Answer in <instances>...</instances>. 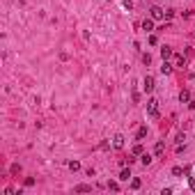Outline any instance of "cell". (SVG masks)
<instances>
[{
    "label": "cell",
    "instance_id": "obj_1",
    "mask_svg": "<svg viewBox=\"0 0 195 195\" xmlns=\"http://www.w3.org/2000/svg\"><path fill=\"white\" fill-rule=\"evenodd\" d=\"M147 113H149V117H159V101L156 99L147 101Z\"/></svg>",
    "mask_w": 195,
    "mask_h": 195
},
{
    "label": "cell",
    "instance_id": "obj_2",
    "mask_svg": "<svg viewBox=\"0 0 195 195\" xmlns=\"http://www.w3.org/2000/svg\"><path fill=\"white\" fill-rule=\"evenodd\" d=\"M149 14H151V18H154V21H161V18L165 16V14H163V9H161V7H151V9H149Z\"/></svg>",
    "mask_w": 195,
    "mask_h": 195
},
{
    "label": "cell",
    "instance_id": "obj_3",
    "mask_svg": "<svg viewBox=\"0 0 195 195\" xmlns=\"http://www.w3.org/2000/svg\"><path fill=\"white\" fill-rule=\"evenodd\" d=\"M142 87H145V92H151V89H154V78H151V76H145Z\"/></svg>",
    "mask_w": 195,
    "mask_h": 195
},
{
    "label": "cell",
    "instance_id": "obj_4",
    "mask_svg": "<svg viewBox=\"0 0 195 195\" xmlns=\"http://www.w3.org/2000/svg\"><path fill=\"white\" fill-rule=\"evenodd\" d=\"M113 147H115V149H122V147H124V135H115V138H113Z\"/></svg>",
    "mask_w": 195,
    "mask_h": 195
},
{
    "label": "cell",
    "instance_id": "obj_5",
    "mask_svg": "<svg viewBox=\"0 0 195 195\" xmlns=\"http://www.w3.org/2000/svg\"><path fill=\"white\" fill-rule=\"evenodd\" d=\"M161 57H163V60H170V57H172V48H170V46H163V48H161Z\"/></svg>",
    "mask_w": 195,
    "mask_h": 195
},
{
    "label": "cell",
    "instance_id": "obj_6",
    "mask_svg": "<svg viewBox=\"0 0 195 195\" xmlns=\"http://www.w3.org/2000/svg\"><path fill=\"white\" fill-rule=\"evenodd\" d=\"M161 73H165V76L172 73V64H170L168 60H163V64H161Z\"/></svg>",
    "mask_w": 195,
    "mask_h": 195
},
{
    "label": "cell",
    "instance_id": "obj_7",
    "mask_svg": "<svg viewBox=\"0 0 195 195\" xmlns=\"http://www.w3.org/2000/svg\"><path fill=\"white\" fill-rule=\"evenodd\" d=\"M179 101H181V103H188V101H191V92H188V89H181V94H179Z\"/></svg>",
    "mask_w": 195,
    "mask_h": 195
},
{
    "label": "cell",
    "instance_id": "obj_8",
    "mask_svg": "<svg viewBox=\"0 0 195 195\" xmlns=\"http://www.w3.org/2000/svg\"><path fill=\"white\" fill-rule=\"evenodd\" d=\"M142 28L149 32V30H154V18H145V23H142Z\"/></svg>",
    "mask_w": 195,
    "mask_h": 195
},
{
    "label": "cell",
    "instance_id": "obj_9",
    "mask_svg": "<svg viewBox=\"0 0 195 195\" xmlns=\"http://www.w3.org/2000/svg\"><path fill=\"white\" fill-rule=\"evenodd\" d=\"M163 149H165V145H163V142H156V145H154V154H156V156H161Z\"/></svg>",
    "mask_w": 195,
    "mask_h": 195
},
{
    "label": "cell",
    "instance_id": "obj_10",
    "mask_svg": "<svg viewBox=\"0 0 195 195\" xmlns=\"http://www.w3.org/2000/svg\"><path fill=\"white\" fill-rule=\"evenodd\" d=\"M129 177H131V172H129V168H124L122 172H119V179H122V181H129Z\"/></svg>",
    "mask_w": 195,
    "mask_h": 195
},
{
    "label": "cell",
    "instance_id": "obj_11",
    "mask_svg": "<svg viewBox=\"0 0 195 195\" xmlns=\"http://www.w3.org/2000/svg\"><path fill=\"white\" fill-rule=\"evenodd\" d=\"M87 191H92L87 184H78V186H76V193H87Z\"/></svg>",
    "mask_w": 195,
    "mask_h": 195
},
{
    "label": "cell",
    "instance_id": "obj_12",
    "mask_svg": "<svg viewBox=\"0 0 195 195\" xmlns=\"http://www.w3.org/2000/svg\"><path fill=\"white\" fill-rule=\"evenodd\" d=\"M142 165H149V163H151V156H149V154H142Z\"/></svg>",
    "mask_w": 195,
    "mask_h": 195
},
{
    "label": "cell",
    "instance_id": "obj_13",
    "mask_svg": "<svg viewBox=\"0 0 195 195\" xmlns=\"http://www.w3.org/2000/svg\"><path fill=\"white\" fill-rule=\"evenodd\" d=\"M145 135H147V129H145V126H142V129H138V140H142Z\"/></svg>",
    "mask_w": 195,
    "mask_h": 195
},
{
    "label": "cell",
    "instance_id": "obj_14",
    "mask_svg": "<svg viewBox=\"0 0 195 195\" xmlns=\"http://www.w3.org/2000/svg\"><path fill=\"white\" fill-rule=\"evenodd\" d=\"M133 154H135V156H142V145H135V147H133Z\"/></svg>",
    "mask_w": 195,
    "mask_h": 195
},
{
    "label": "cell",
    "instance_id": "obj_15",
    "mask_svg": "<svg viewBox=\"0 0 195 195\" xmlns=\"http://www.w3.org/2000/svg\"><path fill=\"white\" fill-rule=\"evenodd\" d=\"M78 168H80L78 161H69V170H78Z\"/></svg>",
    "mask_w": 195,
    "mask_h": 195
},
{
    "label": "cell",
    "instance_id": "obj_16",
    "mask_svg": "<svg viewBox=\"0 0 195 195\" xmlns=\"http://www.w3.org/2000/svg\"><path fill=\"white\" fill-rule=\"evenodd\" d=\"M172 175H175V177H181V175H184V170H181V168H172Z\"/></svg>",
    "mask_w": 195,
    "mask_h": 195
},
{
    "label": "cell",
    "instance_id": "obj_17",
    "mask_svg": "<svg viewBox=\"0 0 195 195\" xmlns=\"http://www.w3.org/2000/svg\"><path fill=\"white\" fill-rule=\"evenodd\" d=\"M131 188H135V191H138V188H140V179H133V181H131Z\"/></svg>",
    "mask_w": 195,
    "mask_h": 195
},
{
    "label": "cell",
    "instance_id": "obj_18",
    "mask_svg": "<svg viewBox=\"0 0 195 195\" xmlns=\"http://www.w3.org/2000/svg\"><path fill=\"white\" fill-rule=\"evenodd\" d=\"M142 62L149 64V62H151V55H149V53H145V55H142Z\"/></svg>",
    "mask_w": 195,
    "mask_h": 195
},
{
    "label": "cell",
    "instance_id": "obj_19",
    "mask_svg": "<svg viewBox=\"0 0 195 195\" xmlns=\"http://www.w3.org/2000/svg\"><path fill=\"white\" fill-rule=\"evenodd\" d=\"M108 188H110V191H117L119 186H117V181H110V184H108Z\"/></svg>",
    "mask_w": 195,
    "mask_h": 195
},
{
    "label": "cell",
    "instance_id": "obj_20",
    "mask_svg": "<svg viewBox=\"0 0 195 195\" xmlns=\"http://www.w3.org/2000/svg\"><path fill=\"white\" fill-rule=\"evenodd\" d=\"M188 186H191V191L195 193V179H191V181H188Z\"/></svg>",
    "mask_w": 195,
    "mask_h": 195
}]
</instances>
